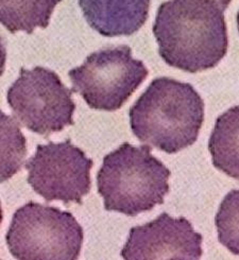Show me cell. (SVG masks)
I'll use <instances>...</instances> for the list:
<instances>
[{
  "instance_id": "cell-15",
  "label": "cell",
  "mask_w": 239,
  "mask_h": 260,
  "mask_svg": "<svg viewBox=\"0 0 239 260\" xmlns=\"http://www.w3.org/2000/svg\"><path fill=\"white\" fill-rule=\"evenodd\" d=\"M236 20H237V27H238V31H239V11H238V13H237Z\"/></svg>"
},
{
  "instance_id": "cell-9",
  "label": "cell",
  "mask_w": 239,
  "mask_h": 260,
  "mask_svg": "<svg viewBox=\"0 0 239 260\" xmlns=\"http://www.w3.org/2000/svg\"><path fill=\"white\" fill-rule=\"evenodd\" d=\"M151 0H79L88 25L106 38L136 33L149 15Z\"/></svg>"
},
{
  "instance_id": "cell-12",
  "label": "cell",
  "mask_w": 239,
  "mask_h": 260,
  "mask_svg": "<svg viewBox=\"0 0 239 260\" xmlns=\"http://www.w3.org/2000/svg\"><path fill=\"white\" fill-rule=\"evenodd\" d=\"M26 139L13 118L2 113V182L21 167L26 156Z\"/></svg>"
},
{
  "instance_id": "cell-2",
  "label": "cell",
  "mask_w": 239,
  "mask_h": 260,
  "mask_svg": "<svg viewBox=\"0 0 239 260\" xmlns=\"http://www.w3.org/2000/svg\"><path fill=\"white\" fill-rule=\"evenodd\" d=\"M129 117L139 141L174 154L197 141L204 120V102L191 84L162 77L141 93Z\"/></svg>"
},
{
  "instance_id": "cell-11",
  "label": "cell",
  "mask_w": 239,
  "mask_h": 260,
  "mask_svg": "<svg viewBox=\"0 0 239 260\" xmlns=\"http://www.w3.org/2000/svg\"><path fill=\"white\" fill-rule=\"evenodd\" d=\"M62 0H0V21L11 33L46 29L56 5Z\"/></svg>"
},
{
  "instance_id": "cell-1",
  "label": "cell",
  "mask_w": 239,
  "mask_h": 260,
  "mask_svg": "<svg viewBox=\"0 0 239 260\" xmlns=\"http://www.w3.org/2000/svg\"><path fill=\"white\" fill-rule=\"evenodd\" d=\"M153 34L164 62L190 74L216 67L228 52L223 10L215 0H169L162 4Z\"/></svg>"
},
{
  "instance_id": "cell-5",
  "label": "cell",
  "mask_w": 239,
  "mask_h": 260,
  "mask_svg": "<svg viewBox=\"0 0 239 260\" xmlns=\"http://www.w3.org/2000/svg\"><path fill=\"white\" fill-rule=\"evenodd\" d=\"M148 69L132 56L127 45L107 47L88 55L81 66L69 70L73 91L91 109L115 112L129 100L148 77Z\"/></svg>"
},
{
  "instance_id": "cell-8",
  "label": "cell",
  "mask_w": 239,
  "mask_h": 260,
  "mask_svg": "<svg viewBox=\"0 0 239 260\" xmlns=\"http://www.w3.org/2000/svg\"><path fill=\"white\" fill-rule=\"evenodd\" d=\"M202 235L184 217L163 212L157 219L130 230L122 251L126 260H197L202 251Z\"/></svg>"
},
{
  "instance_id": "cell-10",
  "label": "cell",
  "mask_w": 239,
  "mask_h": 260,
  "mask_svg": "<svg viewBox=\"0 0 239 260\" xmlns=\"http://www.w3.org/2000/svg\"><path fill=\"white\" fill-rule=\"evenodd\" d=\"M208 151L215 168L239 180V105L217 118L208 140Z\"/></svg>"
},
{
  "instance_id": "cell-14",
  "label": "cell",
  "mask_w": 239,
  "mask_h": 260,
  "mask_svg": "<svg viewBox=\"0 0 239 260\" xmlns=\"http://www.w3.org/2000/svg\"><path fill=\"white\" fill-rule=\"evenodd\" d=\"M215 2H216L221 7V9L224 11L226 8L230 6L232 0H215Z\"/></svg>"
},
{
  "instance_id": "cell-13",
  "label": "cell",
  "mask_w": 239,
  "mask_h": 260,
  "mask_svg": "<svg viewBox=\"0 0 239 260\" xmlns=\"http://www.w3.org/2000/svg\"><path fill=\"white\" fill-rule=\"evenodd\" d=\"M218 240L232 254L239 256V189L224 197L215 218Z\"/></svg>"
},
{
  "instance_id": "cell-4",
  "label": "cell",
  "mask_w": 239,
  "mask_h": 260,
  "mask_svg": "<svg viewBox=\"0 0 239 260\" xmlns=\"http://www.w3.org/2000/svg\"><path fill=\"white\" fill-rule=\"evenodd\" d=\"M6 242L15 259L76 260L83 229L68 211L29 202L14 212Z\"/></svg>"
},
{
  "instance_id": "cell-6",
  "label": "cell",
  "mask_w": 239,
  "mask_h": 260,
  "mask_svg": "<svg viewBox=\"0 0 239 260\" xmlns=\"http://www.w3.org/2000/svg\"><path fill=\"white\" fill-rule=\"evenodd\" d=\"M73 92L54 72L39 66L20 69L19 77L8 90L7 100L23 125L47 138L74 125Z\"/></svg>"
},
{
  "instance_id": "cell-3",
  "label": "cell",
  "mask_w": 239,
  "mask_h": 260,
  "mask_svg": "<svg viewBox=\"0 0 239 260\" xmlns=\"http://www.w3.org/2000/svg\"><path fill=\"white\" fill-rule=\"evenodd\" d=\"M170 175L150 146L124 143L104 156L97 174L98 192L106 210L135 217L164 203Z\"/></svg>"
},
{
  "instance_id": "cell-7",
  "label": "cell",
  "mask_w": 239,
  "mask_h": 260,
  "mask_svg": "<svg viewBox=\"0 0 239 260\" xmlns=\"http://www.w3.org/2000/svg\"><path fill=\"white\" fill-rule=\"evenodd\" d=\"M93 164V159L71 144L70 139L39 145L26 162L27 182L47 202L82 204L83 197L91 191Z\"/></svg>"
}]
</instances>
